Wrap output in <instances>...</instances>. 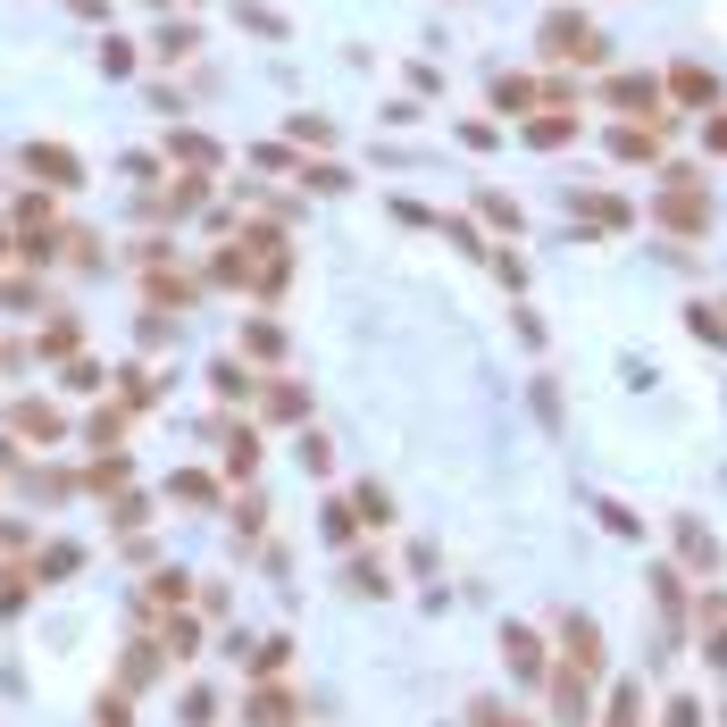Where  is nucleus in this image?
<instances>
[{
  "mask_svg": "<svg viewBox=\"0 0 727 727\" xmlns=\"http://www.w3.org/2000/svg\"><path fill=\"white\" fill-rule=\"evenodd\" d=\"M9 427H17V435H26V443H59V435H67L51 402H26V410H17V418H9Z\"/></svg>",
  "mask_w": 727,
  "mask_h": 727,
  "instance_id": "obj_2",
  "label": "nucleus"
},
{
  "mask_svg": "<svg viewBox=\"0 0 727 727\" xmlns=\"http://www.w3.org/2000/svg\"><path fill=\"white\" fill-rule=\"evenodd\" d=\"M26 168H34V176H59V184H76V159H67V151H51V143H34V151H26Z\"/></svg>",
  "mask_w": 727,
  "mask_h": 727,
  "instance_id": "obj_3",
  "label": "nucleus"
},
{
  "mask_svg": "<svg viewBox=\"0 0 727 727\" xmlns=\"http://www.w3.org/2000/svg\"><path fill=\"white\" fill-rule=\"evenodd\" d=\"M293 719V694H260L251 702V727H285Z\"/></svg>",
  "mask_w": 727,
  "mask_h": 727,
  "instance_id": "obj_4",
  "label": "nucleus"
},
{
  "mask_svg": "<svg viewBox=\"0 0 727 727\" xmlns=\"http://www.w3.org/2000/svg\"><path fill=\"white\" fill-rule=\"evenodd\" d=\"M0 368H9V343H0Z\"/></svg>",
  "mask_w": 727,
  "mask_h": 727,
  "instance_id": "obj_6",
  "label": "nucleus"
},
{
  "mask_svg": "<svg viewBox=\"0 0 727 727\" xmlns=\"http://www.w3.org/2000/svg\"><path fill=\"white\" fill-rule=\"evenodd\" d=\"M552 51L560 59H602V34L585 26V17H552Z\"/></svg>",
  "mask_w": 727,
  "mask_h": 727,
  "instance_id": "obj_1",
  "label": "nucleus"
},
{
  "mask_svg": "<svg viewBox=\"0 0 727 727\" xmlns=\"http://www.w3.org/2000/svg\"><path fill=\"white\" fill-rule=\"evenodd\" d=\"M611 727H636V694H619V702H611Z\"/></svg>",
  "mask_w": 727,
  "mask_h": 727,
  "instance_id": "obj_5",
  "label": "nucleus"
}]
</instances>
